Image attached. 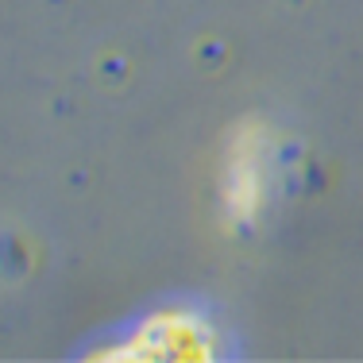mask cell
<instances>
[{
    "mask_svg": "<svg viewBox=\"0 0 363 363\" xmlns=\"http://www.w3.org/2000/svg\"><path fill=\"white\" fill-rule=\"evenodd\" d=\"M263 143H259V128H244L240 140L232 143L228 170H224V205L228 217L240 224H252L263 201Z\"/></svg>",
    "mask_w": 363,
    "mask_h": 363,
    "instance_id": "6da1fadb",
    "label": "cell"
}]
</instances>
